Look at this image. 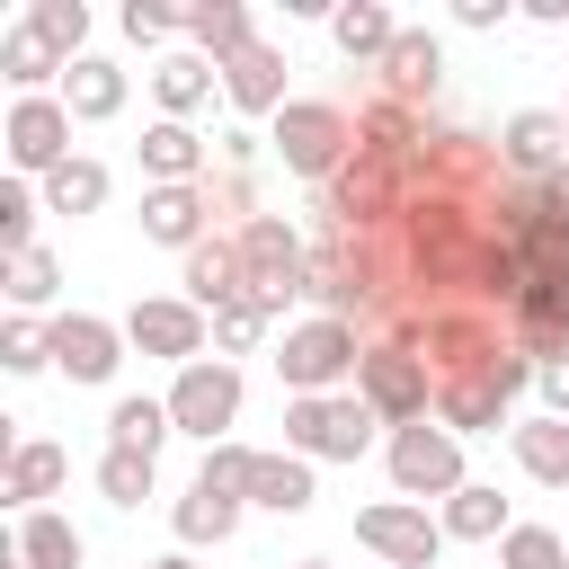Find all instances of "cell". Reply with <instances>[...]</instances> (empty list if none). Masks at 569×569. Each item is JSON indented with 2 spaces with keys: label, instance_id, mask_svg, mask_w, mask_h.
I'll use <instances>...</instances> for the list:
<instances>
[{
  "label": "cell",
  "instance_id": "6da1fadb",
  "mask_svg": "<svg viewBox=\"0 0 569 569\" xmlns=\"http://www.w3.org/2000/svg\"><path fill=\"white\" fill-rule=\"evenodd\" d=\"M356 365H365V338H356V320H329V311L293 320V329H284V347H276V373H284V391H293V400L356 391Z\"/></svg>",
  "mask_w": 569,
  "mask_h": 569
},
{
  "label": "cell",
  "instance_id": "ac0fdd59",
  "mask_svg": "<svg viewBox=\"0 0 569 569\" xmlns=\"http://www.w3.org/2000/svg\"><path fill=\"white\" fill-rule=\"evenodd\" d=\"M142 178H151V187H204V178H213V169H204V133L160 116V124L142 133Z\"/></svg>",
  "mask_w": 569,
  "mask_h": 569
},
{
  "label": "cell",
  "instance_id": "30bf717a",
  "mask_svg": "<svg viewBox=\"0 0 569 569\" xmlns=\"http://www.w3.org/2000/svg\"><path fill=\"white\" fill-rule=\"evenodd\" d=\"M0 142H9V169L18 178H53L71 160V107L62 98H18L9 124H0Z\"/></svg>",
  "mask_w": 569,
  "mask_h": 569
},
{
  "label": "cell",
  "instance_id": "d6a6232c",
  "mask_svg": "<svg viewBox=\"0 0 569 569\" xmlns=\"http://www.w3.org/2000/svg\"><path fill=\"white\" fill-rule=\"evenodd\" d=\"M98 204H107V169L71 151V160L44 178V213H98Z\"/></svg>",
  "mask_w": 569,
  "mask_h": 569
},
{
  "label": "cell",
  "instance_id": "e575fe53",
  "mask_svg": "<svg viewBox=\"0 0 569 569\" xmlns=\"http://www.w3.org/2000/svg\"><path fill=\"white\" fill-rule=\"evenodd\" d=\"M151 471H160L151 453H116V445H107V453H98V498H107V507H142V498H151Z\"/></svg>",
  "mask_w": 569,
  "mask_h": 569
},
{
  "label": "cell",
  "instance_id": "44dd1931",
  "mask_svg": "<svg viewBox=\"0 0 569 569\" xmlns=\"http://www.w3.org/2000/svg\"><path fill=\"white\" fill-rule=\"evenodd\" d=\"M213 80H222V62H204V53H169V62L151 71V98H160L169 124H187V116L213 107Z\"/></svg>",
  "mask_w": 569,
  "mask_h": 569
},
{
  "label": "cell",
  "instance_id": "f6af8a7d",
  "mask_svg": "<svg viewBox=\"0 0 569 569\" xmlns=\"http://www.w3.org/2000/svg\"><path fill=\"white\" fill-rule=\"evenodd\" d=\"M142 569H196V560H187V551H169V560H142Z\"/></svg>",
  "mask_w": 569,
  "mask_h": 569
},
{
  "label": "cell",
  "instance_id": "f1b7e54d",
  "mask_svg": "<svg viewBox=\"0 0 569 569\" xmlns=\"http://www.w3.org/2000/svg\"><path fill=\"white\" fill-rule=\"evenodd\" d=\"M0 71H9V89H18V98H44V80H62L71 62H62V53H53V44L18 18V27L0 36Z\"/></svg>",
  "mask_w": 569,
  "mask_h": 569
},
{
  "label": "cell",
  "instance_id": "cb8c5ba5",
  "mask_svg": "<svg viewBox=\"0 0 569 569\" xmlns=\"http://www.w3.org/2000/svg\"><path fill=\"white\" fill-rule=\"evenodd\" d=\"M436 418H445L453 436H489V427H507V391H498L489 373H462V382H436Z\"/></svg>",
  "mask_w": 569,
  "mask_h": 569
},
{
  "label": "cell",
  "instance_id": "7dc6e473",
  "mask_svg": "<svg viewBox=\"0 0 569 569\" xmlns=\"http://www.w3.org/2000/svg\"><path fill=\"white\" fill-rule=\"evenodd\" d=\"M9 569H27V560H9Z\"/></svg>",
  "mask_w": 569,
  "mask_h": 569
},
{
  "label": "cell",
  "instance_id": "d6986e66",
  "mask_svg": "<svg viewBox=\"0 0 569 569\" xmlns=\"http://www.w3.org/2000/svg\"><path fill=\"white\" fill-rule=\"evenodd\" d=\"M249 44H258V27H249L240 0H187V53L231 62V53H249Z\"/></svg>",
  "mask_w": 569,
  "mask_h": 569
},
{
  "label": "cell",
  "instance_id": "d4e9b609",
  "mask_svg": "<svg viewBox=\"0 0 569 569\" xmlns=\"http://www.w3.org/2000/svg\"><path fill=\"white\" fill-rule=\"evenodd\" d=\"M178 436V418H169V400H142V391H124L116 409H107V445L116 453H151L160 462V445Z\"/></svg>",
  "mask_w": 569,
  "mask_h": 569
},
{
  "label": "cell",
  "instance_id": "74e56055",
  "mask_svg": "<svg viewBox=\"0 0 569 569\" xmlns=\"http://www.w3.org/2000/svg\"><path fill=\"white\" fill-rule=\"evenodd\" d=\"M498 569H569V542H560L551 525H516V533L498 542Z\"/></svg>",
  "mask_w": 569,
  "mask_h": 569
},
{
  "label": "cell",
  "instance_id": "bcb514c9",
  "mask_svg": "<svg viewBox=\"0 0 569 569\" xmlns=\"http://www.w3.org/2000/svg\"><path fill=\"white\" fill-rule=\"evenodd\" d=\"M293 569H338V560H293Z\"/></svg>",
  "mask_w": 569,
  "mask_h": 569
},
{
  "label": "cell",
  "instance_id": "60d3db41",
  "mask_svg": "<svg viewBox=\"0 0 569 569\" xmlns=\"http://www.w3.org/2000/svg\"><path fill=\"white\" fill-rule=\"evenodd\" d=\"M53 284H62V276H53V258H44V249H27V258H9V302H18V311H36V302H53Z\"/></svg>",
  "mask_w": 569,
  "mask_h": 569
},
{
  "label": "cell",
  "instance_id": "603a6c76",
  "mask_svg": "<svg viewBox=\"0 0 569 569\" xmlns=\"http://www.w3.org/2000/svg\"><path fill=\"white\" fill-rule=\"evenodd\" d=\"M62 107H71V124H107V116L124 107V71H116L107 53H80V62L62 71Z\"/></svg>",
  "mask_w": 569,
  "mask_h": 569
},
{
  "label": "cell",
  "instance_id": "3957f363",
  "mask_svg": "<svg viewBox=\"0 0 569 569\" xmlns=\"http://www.w3.org/2000/svg\"><path fill=\"white\" fill-rule=\"evenodd\" d=\"M373 409L356 400V391H320V400H284V453H302V462H356L365 445H373Z\"/></svg>",
  "mask_w": 569,
  "mask_h": 569
},
{
  "label": "cell",
  "instance_id": "277c9868",
  "mask_svg": "<svg viewBox=\"0 0 569 569\" xmlns=\"http://www.w3.org/2000/svg\"><path fill=\"white\" fill-rule=\"evenodd\" d=\"M400 196H409L400 160L356 151V160H347V169L320 187V213H329V231H382V222H400Z\"/></svg>",
  "mask_w": 569,
  "mask_h": 569
},
{
  "label": "cell",
  "instance_id": "5bb4252c",
  "mask_svg": "<svg viewBox=\"0 0 569 569\" xmlns=\"http://www.w3.org/2000/svg\"><path fill=\"white\" fill-rule=\"evenodd\" d=\"M222 98H231L240 116H267V124H276V116L293 107V98H284V53H276V44L231 53V62H222Z\"/></svg>",
  "mask_w": 569,
  "mask_h": 569
},
{
  "label": "cell",
  "instance_id": "8d00e7d4",
  "mask_svg": "<svg viewBox=\"0 0 569 569\" xmlns=\"http://www.w3.org/2000/svg\"><path fill=\"white\" fill-rule=\"evenodd\" d=\"M196 480L249 507V480H258V453H249V445H204V462H196Z\"/></svg>",
  "mask_w": 569,
  "mask_h": 569
},
{
  "label": "cell",
  "instance_id": "2e32d148",
  "mask_svg": "<svg viewBox=\"0 0 569 569\" xmlns=\"http://www.w3.org/2000/svg\"><path fill=\"white\" fill-rule=\"evenodd\" d=\"M436 80H445V44H436L427 27H400V44L382 53V98L427 107V98H436Z\"/></svg>",
  "mask_w": 569,
  "mask_h": 569
},
{
  "label": "cell",
  "instance_id": "f35d334b",
  "mask_svg": "<svg viewBox=\"0 0 569 569\" xmlns=\"http://www.w3.org/2000/svg\"><path fill=\"white\" fill-rule=\"evenodd\" d=\"M27 249H36V187L9 178L0 187V258H27Z\"/></svg>",
  "mask_w": 569,
  "mask_h": 569
},
{
  "label": "cell",
  "instance_id": "ba28073f",
  "mask_svg": "<svg viewBox=\"0 0 569 569\" xmlns=\"http://www.w3.org/2000/svg\"><path fill=\"white\" fill-rule=\"evenodd\" d=\"M231 240H240V267H249V293L284 311V302L302 293V276H311V249H302V231H293L284 213H249V222H240Z\"/></svg>",
  "mask_w": 569,
  "mask_h": 569
},
{
  "label": "cell",
  "instance_id": "e0dca14e",
  "mask_svg": "<svg viewBox=\"0 0 569 569\" xmlns=\"http://www.w3.org/2000/svg\"><path fill=\"white\" fill-rule=\"evenodd\" d=\"M204 213H213L204 187H142V240H160V249H196V240H213Z\"/></svg>",
  "mask_w": 569,
  "mask_h": 569
},
{
  "label": "cell",
  "instance_id": "83f0119b",
  "mask_svg": "<svg viewBox=\"0 0 569 569\" xmlns=\"http://www.w3.org/2000/svg\"><path fill=\"white\" fill-rule=\"evenodd\" d=\"M18 560H27V569H80V560H89V542H80V525H71V516L36 507V516H18Z\"/></svg>",
  "mask_w": 569,
  "mask_h": 569
},
{
  "label": "cell",
  "instance_id": "9a60e30c",
  "mask_svg": "<svg viewBox=\"0 0 569 569\" xmlns=\"http://www.w3.org/2000/svg\"><path fill=\"white\" fill-rule=\"evenodd\" d=\"M187 302L213 320L231 302H249V267H240V240H196L187 249Z\"/></svg>",
  "mask_w": 569,
  "mask_h": 569
},
{
  "label": "cell",
  "instance_id": "7402d4cb",
  "mask_svg": "<svg viewBox=\"0 0 569 569\" xmlns=\"http://www.w3.org/2000/svg\"><path fill=\"white\" fill-rule=\"evenodd\" d=\"M507 445H516V462H525V480H542V489H569V418H516L507 427Z\"/></svg>",
  "mask_w": 569,
  "mask_h": 569
},
{
  "label": "cell",
  "instance_id": "ffe728a7",
  "mask_svg": "<svg viewBox=\"0 0 569 569\" xmlns=\"http://www.w3.org/2000/svg\"><path fill=\"white\" fill-rule=\"evenodd\" d=\"M329 36H338L347 62H373V71H382V53L400 44V18H391L382 0H338V9H329Z\"/></svg>",
  "mask_w": 569,
  "mask_h": 569
},
{
  "label": "cell",
  "instance_id": "9c48e42d",
  "mask_svg": "<svg viewBox=\"0 0 569 569\" xmlns=\"http://www.w3.org/2000/svg\"><path fill=\"white\" fill-rule=\"evenodd\" d=\"M356 542L382 551L391 569H436V551H445V516H427V507H409V498H382V507L356 516Z\"/></svg>",
  "mask_w": 569,
  "mask_h": 569
},
{
  "label": "cell",
  "instance_id": "4fadbf2b",
  "mask_svg": "<svg viewBox=\"0 0 569 569\" xmlns=\"http://www.w3.org/2000/svg\"><path fill=\"white\" fill-rule=\"evenodd\" d=\"M498 160H507V178H560V169H569V116H551V107L507 116Z\"/></svg>",
  "mask_w": 569,
  "mask_h": 569
},
{
  "label": "cell",
  "instance_id": "836d02e7",
  "mask_svg": "<svg viewBox=\"0 0 569 569\" xmlns=\"http://www.w3.org/2000/svg\"><path fill=\"white\" fill-rule=\"evenodd\" d=\"M27 27H36L62 62H80V53H89V9H80V0H27Z\"/></svg>",
  "mask_w": 569,
  "mask_h": 569
},
{
  "label": "cell",
  "instance_id": "4dcf8cb0",
  "mask_svg": "<svg viewBox=\"0 0 569 569\" xmlns=\"http://www.w3.org/2000/svg\"><path fill=\"white\" fill-rule=\"evenodd\" d=\"M320 489H311V462L302 453H258V480H249V507H276V516H302Z\"/></svg>",
  "mask_w": 569,
  "mask_h": 569
},
{
  "label": "cell",
  "instance_id": "f546056e",
  "mask_svg": "<svg viewBox=\"0 0 569 569\" xmlns=\"http://www.w3.org/2000/svg\"><path fill=\"white\" fill-rule=\"evenodd\" d=\"M427 142V124H418V107H400V98H373L365 116H356V151H382V160H409Z\"/></svg>",
  "mask_w": 569,
  "mask_h": 569
},
{
  "label": "cell",
  "instance_id": "484cf974",
  "mask_svg": "<svg viewBox=\"0 0 569 569\" xmlns=\"http://www.w3.org/2000/svg\"><path fill=\"white\" fill-rule=\"evenodd\" d=\"M62 480H71V453H62V445H44V436L9 445V498H18L27 516H36V507H44V498H53Z\"/></svg>",
  "mask_w": 569,
  "mask_h": 569
},
{
  "label": "cell",
  "instance_id": "52a82bcc",
  "mask_svg": "<svg viewBox=\"0 0 569 569\" xmlns=\"http://www.w3.org/2000/svg\"><path fill=\"white\" fill-rule=\"evenodd\" d=\"M382 462H391V489L418 507V498H453L462 489V436L445 427V418H418V427H391V445H382Z\"/></svg>",
  "mask_w": 569,
  "mask_h": 569
},
{
  "label": "cell",
  "instance_id": "ab89813d",
  "mask_svg": "<svg viewBox=\"0 0 569 569\" xmlns=\"http://www.w3.org/2000/svg\"><path fill=\"white\" fill-rule=\"evenodd\" d=\"M124 36H133V44H169V36H187V9H169V0H124Z\"/></svg>",
  "mask_w": 569,
  "mask_h": 569
},
{
  "label": "cell",
  "instance_id": "d590c367",
  "mask_svg": "<svg viewBox=\"0 0 569 569\" xmlns=\"http://www.w3.org/2000/svg\"><path fill=\"white\" fill-rule=\"evenodd\" d=\"M276 320H284V311L249 293V302H231V311H213V347H222V356H249V347H258V338H267Z\"/></svg>",
  "mask_w": 569,
  "mask_h": 569
},
{
  "label": "cell",
  "instance_id": "8992f818",
  "mask_svg": "<svg viewBox=\"0 0 569 569\" xmlns=\"http://www.w3.org/2000/svg\"><path fill=\"white\" fill-rule=\"evenodd\" d=\"M169 418H178V436H196V445H231V427H240V365H231V356L178 365Z\"/></svg>",
  "mask_w": 569,
  "mask_h": 569
},
{
  "label": "cell",
  "instance_id": "4316f807",
  "mask_svg": "<svg viewBox=\"0 0 569 569\" xmlns=\"http://www.w3.org/2000/svg\"><path fill=\"white\" fill-rule=\"evenodd\" d=\"M516 525H507V498L489 489V480H462L453 498H445V542H507Z\"/></svg>",
  "mask_w": 569,
  "mask_h": 569
},
{
  "label": "cell",
  "instance_id": "7c38bea8",
  "mask_svg": "<svg viewBox=\"0 0 569 569\" xmlns=\"http://www.w3.org/2000/svg\"><path fill=\"white\" fill-rule=\"evenodd\" d=\"M44 338H53V365L71 382H116V365H124V320L62 311V320H44Z\"/></svg>",
  "mask_w": 569,
  "mask_h": 569
},
{
  "label": "cell",
  "instance_id": "b9f144b4",
  "mask_svg": "<svg viewBox=\"0 0 569 569\" xmlns=\"http://www.w3.org/2000/svg\"><path fill=\"white\" fill-rule=\"evenodd\" d=\"M0 365H9V373H36V365H53V338H44L36 320H9V329H0Z\"/></svg>",
  "mask_w": 569,
  "mask_h": 569
},
{
  "label": "cell",
  "instance_id": "5b68a950",
  "mask_svg": "<svg viewBox=\"0 0 569 569\" xmlns=\"http://www.w3.org/2000/svg\"><path fill=\"white\" fill-rule=\"evenodd\" d=\"M356 400H365L382 427H418V418L436 409V373H427V356L365 338V365H356Z\"/></svg>",
  "mask_w": 569,
  "mask_h": 569
},
{
  "label": "cell",
  "instance_id": "8fae6325",
  "mask_svg": "<svg viewBox=\"0 0 569 569\" xmlns=\"http://www.w3.org/2000/svg\"><path fill=\"white\" fill-rule=\"evenodd\" d=\"M204 338H213V320H204L187 293H151V302H133V311H124V347H142V356L196 365V356H204Z\"/></svg>",
  "mask_w": 569,
  "mask_h": 569
},
{
  "label": "cell",
  "instance_id": "7a4b0ae2",
  "mask_svg": "<svg viewBox=\"0 0 569 569\" xmlns=\"http://www.w3.org/2000/svg\"><path fill=\"white\" fill-rule=\"evenodd\" d=\"M267 142H276V160H284L293 178L329 187V178L356 160V116H347V107H329V98H293V107L267 124Z\"/></svg>",
  "mask_w": 569,
  "mask_h": 569
},
{
  "label": "cell",
  "instance_id": "7bdbcfd3",
  "mask_svg": "<svg viewBox=\"0 0 569 569\" xmlns=\"http://www.w3.org/2000/svg\"><path fill=\"white\" fill-rule=\"evenodd\" d=\"M533 382H542V409H551V418H569V356H560V365H542Z\"/></svg>",
  "mask_w": 569,
  "mask_h": 569
},
{
  "label": "cell",
  "instance_id": "ee69618b",
  "mask_svg": "<svg viewBox=\"0 0 569 569\" xmlns=\"http://www.w3.org/2000/svg\"><path fill=\"white\" fill-rule=\"evenodd\" d=\"M453 18H462V27H480V36H489V27H507V0H453Z\"/></svg>",
  "mask_w": 569,
  "mask_h": 569
},
{
  "label": "cell",
  "instance_id": "c3c4849f",
  "mask_svg": "<svg viewBox=\"0 0 569 569\" xmlns=\"http://www.w3.org/2000/svg\"><path fill=\"white\" fill-rule=\"evenodd\" d=\"M560 116H569V107H560Z\"/></svg>",
  "mask_w": 569,
  "mask_h": 569
},
{
  "label": "cell",
  "instance_id": "1f68e13d",
  "mask_svg": "<svg viewBox=\"0 0 569 569\" xmlns=\"http://www.w3.org/2000/svg\"><path fill=\"white\" fill-rule=\"evenodd\" d=\"M169 525H178V542H187V551H196V542H231V533H240V498H222V489H204V480H196V489L169 507Z\"/></svg>",
  "mask_w": 569,
  "mask_h": 569
}]
</instances>
